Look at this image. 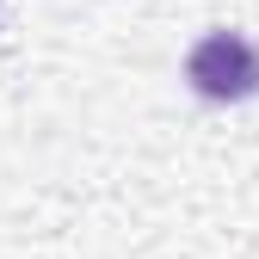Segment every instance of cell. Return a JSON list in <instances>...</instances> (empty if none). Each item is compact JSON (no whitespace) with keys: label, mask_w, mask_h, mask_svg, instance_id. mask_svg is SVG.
<instances>
[{"label":"cell","mask_w":259,"mask_h":259,"mask_svg":"<svg viewBox=\"0 0 259 259\" xmlns=\"http://www.w3.org/2000/svg\"><path fill=\"white\" fill-rule=\"evenodd\" d=\"M185 80L216 105H241L259 93V50L241 37V31H210V37L191 44L185 56Z\"/></svg>","instance_id":"6da1fadb"}]
</instances>
